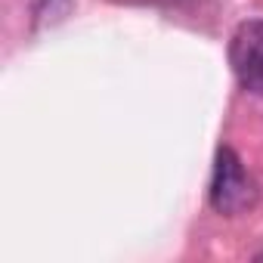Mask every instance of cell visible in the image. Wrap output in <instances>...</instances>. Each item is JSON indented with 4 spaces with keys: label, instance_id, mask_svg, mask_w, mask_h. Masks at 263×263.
<instances>
[{
    "label": "cell",
    "instance_id": "3957f363",
    "mask_svg": "<svg viewBox=\"0 0 263 263\" xmlns=\"http://www.w3.org/2000/svg\"><path fill=\"white\" fill-rule=\"evenodd\" d=\"M124 4H155V0H124Z\"/></svg>",
    "mask_w": 263,
    "mask_h": 263
},
{
    "label": "cell",
    "instance_id": "6da1fadb",
    "mask_svg": "<svg viewBox=\"0 0 263 263\" xmlns=\"http://www.w3.org/2000/svg\"><path fill=\"white\" fill-rule=\"evenodd\" d=\"M208 201L217 214L223 217H238L248 214L257 204V183L245 171L241 158L229 149L220 146L214 155V171H211V186H208Z\"/></svg>",
    "mask_w": 263,
    "mask_h": 263
},
{
    "label": "cell",
    "instance_id": "7a4b0ae2",
    "mask_svg": "<svg viewBox=\"0 0 263 263\" xmlns=\"http://www.w3.org/2000/svg\"><path fill=\"white\" fill-rule=\"evenodd\" d=\"M229 65L241 90L263 99V19H248L232 31Z\"/></svg>",
    "mask_w": 263,
    "mask_h": 263
}]
</instances>
